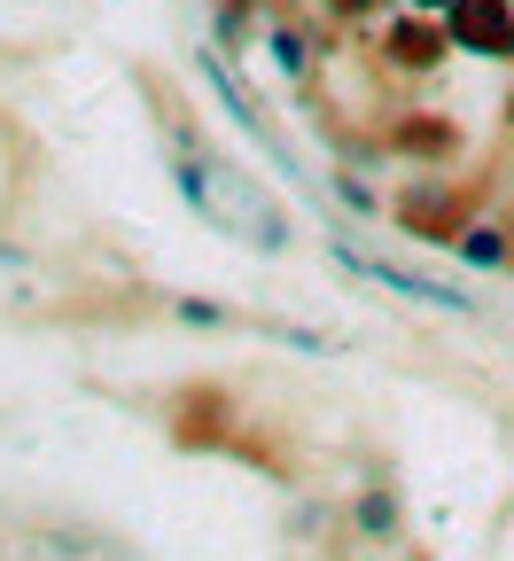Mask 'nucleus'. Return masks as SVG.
I'll return each instance as SVG.
<instances>
[{
	"label": "nucleus",
	"mask_w": 514,
	"mask_h": 561,
	"mask_svg": "<svg viewBox=\"0 0 514 561\" xmlns=\"http://www.w3.org/2000/svg\"><path fill=\"white\" fill-rule=\"evenodd\" d=\"M172 180L187 187V203L203 210V219H210V227H227L235 242H250V250H288V210H281V203L242 172V164H218L210 149L180 140Z\"/></svg>",
	"instance_id": "1"
},
{
	"label": "nucleus",
	"mask_w": 514,
	"mask_h": 561,
	"mask_svg": "<svg viewBox=\"0 0 514 561\" xmlns=\"http://www.w3.org/2000/svg\"><path fill=\"white\" fill-rule=\"evenodd\" d=\"M351 273H366V280H382L390 297H413V305H436V312H468V297H453V289H436V280H413V273H390V265H375V257H351V250H335Z\"/></svg>",
	"instance_id": "2"
}]
</instances>
